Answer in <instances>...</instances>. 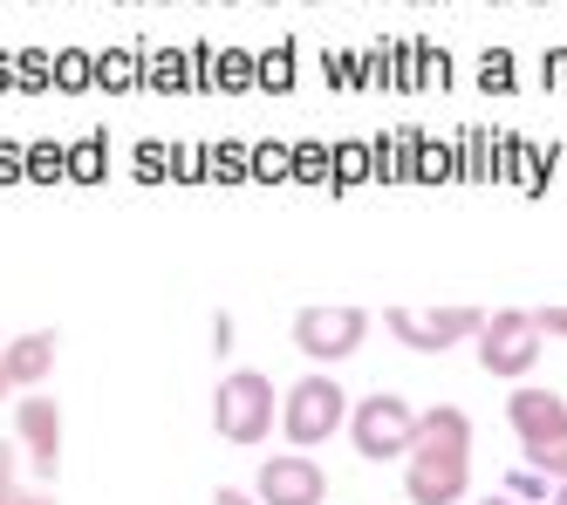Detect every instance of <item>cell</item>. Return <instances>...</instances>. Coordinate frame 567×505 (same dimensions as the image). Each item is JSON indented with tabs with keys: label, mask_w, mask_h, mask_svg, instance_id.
Masks as SVG:
<instances>
[{
	"label": "cell",
	"mask_w": 567,
	"mask_h": 505,
	"mask_svg": "<svg viewBox=\"0 0 567 505\" xmlns=\"http://www.w3.org/2000/svg\"><path fill=\"white\" fill-rule=\"evenodd\" d=\"M213 431L226 444H260L274 431V383L260 369H233L213 390Z\"/></svg>",
	"instance_id": "cell-3"
},
{
	"label": "cell",
	"mask_w": 567,
	"mask_h": 505,
	"mask_svg": "<svg viewBox=\"0 0 567 505\" xmlns=\"http://www.w3.org/2000/svg\"><path fill=\"white\" fill-rule=\"evenodd\" d=\"M0 485H14V444L0 437Z\"/></svg>",
	"instance_id": "cell-36"
},
{
	"label": "cell",
	"mask_w": 567,
	"mask_h": 505,
	"mask_svg": "<svg viewBox=\"0 0 567 505\" xmlns=\"http://www.w3.org/2000/svg\"><path fill=\"white\" fill-rule=\"evenodd\" d=\"M547 505H567V485H560V492H554V498H547Z\"/></svg>",
	"instance_id": "cell-42"
},
{
	"label": "cell",
	"mask_w": 567,
	"mask_h": 505,
	"mask_svg": "<svg viewBox=\"0 0 567 505\" xmlns=\"http://www.w3.org/2000/svg\"><path fill=\"white\" fill-rule=\"evenodd\" d=\"M14 90H28V96H42V90H55V62H49L42 49H28V55H14Z\"/></svg>",
	"instance_id": "cell-19"
},
{
	"label": "cell",
	"mask_w": 567,
	"mask_h": 505,
	"mask_svg": "<svg viewBox=\"0 0 567 505\" xmlns=\"http://www.w3.org/2000/svg\"><path fill=\"white\" fill-rule=\"evenodd\" d=\"M103 172H110V137H83L62 164V178H75V185H96Z\"/></svg>",
	"instance_id": "cell-17"
},
{
	"label": "cell",
	"mask_w": 567,
	"mask_h": 505,
	"mask_svg": "<svg viewBox=\"0 0 567 505\" xmlns=\"http://www.w3.org/2000/svg\"><path fill=\"white\" fill-rule=\"evenodd\" d=\"M144 90H157V96H185V90H192V55H178V49H151V55H144Z\"/></svg>",
	"instance_id": "cell-13"
},
{
	"label": "cell",
	"mask_w": 567,
	"mask_h": 505,
	"mask_svg": "<svg viewBox=\"0 0 567 505\" xmlns=\"http://www.w3.org/2000/svg\"><path fill=\"white\" fill-rule=\"evenodd\" d=\"M329 82H336V90H355V62L336 55V62H329Z\"/></svg>",
	"instance_id": "cell-33"
},
{
	"label": "cell",
	"mask_w": 567,
	"mask_h": 505,
	"mask_svg": "<svg viewBox=\"0 0 567 505\" xmlns=\"http://www.w3.org/2000/svg\"><path fill=\"white\" fill-rule=\"evenodd\" d=\"M8 390H14V383H8V369H0V396H8Z\"/></svg>",
	"instance_id": "cell-43"
},
{
	"label": "cell",
	"mask_w": 567,
	"mask_h": 505,
	"mask_svg": "<svg viewBox=\"0 0 567 505\" xmlns=\"http://www.w3.org/2000/svg\"><path fill=\"white\" fill-rule=\"evenodd\" d=\"M219 90H254V55L247 49H219Z\"/></svg>",
	"instance_id": "cell-25"
},
{
	"label": "cell",
	"mask_w": 567,
	"mask_h": 505,
	"mask_svg": "<svg viewBox=\"0 0 567 505\" xmlns=\"http://www.w3.org/2000/svg\"><path fill=\"white\" fill-rule=\"evenodd\" d=\"M540 334H567V308H526Z\"/></svg>",
	"instance_id": "cell-32"
},
{
	"label": "cell",
	"mask_w": 567,
	"mask_h": 505,
	"mask_svg": "<svg viewBox=\"0 0 567 505\" xmlns=\"http://www.w3.org/2000/svg\"><path fill=\"white\" fill-rule=\"evenodd\" d=\"M172 178H206V144H172Z\"/></svg>",
	"instance_id": "cell-28"
},
{
	"label": "cell",
	"mask_w": 567,
	"mask_h": 505,
	"mask_svg": "<svg viewBox=\"0 0 567 505\" xmlns=\"http://www.w3.org/2000/svg\"><path fill=\"white\" fill-rule=\"evenodd\" d=\"M329 157H336V144H288V178L329 185Z\"/></svg>",
	"instance_id": "cell-18"
},
{
	"label": "cell",
	"mask_w": 567,
	"mask_h": 505,
	"mask_svg": "<svg viewBox=\"0 0 567 505\" xmlns=\"http://www.w3.org/2000/svg\"><path fill=\"white\" fill-rule=\"evenodd\" d=\"M342 424H349V396H342L336 375H301V383L280 396V431H288L301 451L321 444V437H336Z\"/></svg>",
	"instance_id": "cell-4"
},
{
	"label": "cell",
	"mask_w": 567,
	"mask_h": 505,
	"mask_svg": "<svg viewBox=\"0 0 567 505\" xmlns=\"http://www.w3.org/2000/svg\"><path fill=\"white\" fill-rule=\"evenodd\" d=\"M362 178H377L370 144H336V157H329V192H349V185H362Z\"/></svg>",
	"instance_id": "cell-14"
},
{
	"label": "cell",
	"mask_w": 567,
	"mask_h": 505,
	"mask_svg": "<svg viewBox=\"0 0 567 505\" xmlns=\"http://www.w3.org/2000/svg\"><path fill=\"white\" fill-rule=\"evenodd\" d=\"M90 82H96V55H83V49L55 55V90H90Z\"/></svg>",
	"instance_id": "cell-23"
},
{
	"label": "cell",
	"mask_w": 567,
	"mask_h": 505,
	"mask_svg": "<svg viewBox=\"0 0 567 505\" xmlns=\"http://www.w3.org/2000/svg\"><path fill=\"white\" fill-rule=\"evenodd\" d=\"M411 472H403V492L417 505H458L465 478H472V416L465 410H431L417 416V437H411Z\"/></svg>",
	"instance_id": "cell-1"
},
{
	"label": "cell",
	"mask_w": 567,
	"mask_h": 505,
	"mask_svg": "<svg viewBox=\"0 0 567 505\" xmlns=\"http://www.w3.org/2000/svg\"><path fill=\"white\" fill-rule=\"evenodd\" d=\"M444 82H452V62L437 49H417V90H444Z\"/></svg>",
	"instance_id": "cell-27"
},
{
	"label": "cell",
	"mask_w": 567,
	"mask_h": 505,
	"mask_svg": "<svg viewBox=\"0 0 567 505\" xmlns=\"http://www.w3.org/2000/svg\"><path fill=\"white\" fill-rule=\"evenodd\" d=\"M478 90H485V96H506V90H513V55H506V49L478 55Z\"/></svg>",
	"instance_id": "cell-26"
},
{
	"label": "cell",
	"mask_w": 567,
	"mask_h": 505,
	"mask_svg": "<svg viewBox=\"0 0 567 505\" xmlns=\"http://www.w3.org/2000/svg\"><path fill=\"white\" fill-rule=\"evenodd\" d=\"M0 369H8V383H14V390H34V383H42V375L55 369V334H49V328L14 334V342L0 349Z\"/></svg>",
	"instance_id": "cell-11"
},
{
	"label": "cell",
	"mask_w": 567,
	"mask_h": 505,
	"mask_svg": "<svg viewBox=\"0 0 567 505\" xmlns=\"http://www.w3.org/2000/svg\"><path fill=\"white\" fill-rule=\"evenodd\" d=\"M0 90H14V55H0Z\"/></svg>",
	"instance_id": "cell-38"
},
{
	"label": "cell",
	"mask_w": 567,
	"mask_h": 505,
	"mask_svg": "<svg viewBox=\"0 0 567 505\" xmlns=\"http://www.w3.org/2000/svg\"><path fill=\"white\" fill-rule=\"evenodd\" d=\"M254 90H295V41H274V49L254 62Z\"/></svg>",
	"instance_id": "cell-16"
},
{
	"label": "cell",
	"mask_w": 567,
	"mask_h": 505,
	"mask_svg": "<svg viewBox=\"0 0 567 505\" xmlns=\"http://www.w3.org/2000/svg\"><path fill=\"white\" fill-rule=\"evenodd\" d=\"M254 498L260 505H321V498H329V472H321L315 457H301V451L267 457L260 478H254Z\"/></svg>",
	"instance_id": "cell-9"
},
{
	"label": "cell",
	"mask_w": 567,
	"mask_h": 505,
	"mask_svg": "<svg viewBox=\"0 0 567 505\" xmlns=\"http://www.w3.org/2000/svg\"><path fill=\"white\" fill-rule=\"evenodd\" d=\"M213 505H260L254 492H213Z\"/></svg>",
	"instance_id": "cell-37"
},
{
	"label": "cell",
	"mask_w": 567,
	"mask_h": 505,
	"mask_svg": "<svg viewBox=\"0 0 567 505\" xmlns=\"http://www.w3.org/2000/svg\"><path fill=\"white\" fill-rule=\"evenodd\" d=\"M62 164H69V151H62L55 137L28 144V178H34V185H55V178H62Z\"/></svg>",
	"instance_id": "cell-24"
},
{
	"label": "cell",
	"mask_w": 567,
	"mask_h": 505,
	"mask_svg": "<svg viewBox=\"0 0 567 505\" xmlns=\"http://www.w3.org/2000/svg\"><path fill=\"white\" fill-rule=\"evenodd\" d=\"M370 334V315L362 308H301L295 315V349L308 362H349Z\"/></svg>",
	"instance_id": "cell-7"
},
{
	"label": "cell",
	"mask_w": 567,
	"mask_h": 505,
	"mask_svg": "<svg viewBox=\"0 0 567 505\" xmlns=\"http://www.w3.org/2000/svg\"><path fill=\"white\" fill-rule=\"evenodd\" d=\"M472 342H478V369L485 375H526V369L540 362V328H534V315H526V308L485 315Z\"/></svg>",
	"instance_id": "cell-6"
},
{
	"label": "cell",
	"mask_w": 567,
	"mask_h": 505,
	"mask_svg": "<svg viewBox=\"0 0 567 505\" xmlns=\"http://www.w3.org/2000/svg\"><path fill=\"white\" fill-rule=\"evenodd\" d=\"M206 178L239 185V178H247V144H206Z\"/></svg>",
	"instance_id": "cell-20"
},
{
	"label": "cell",
	"mask_w": 567,
	"mask_h": 505,
	"mask_svg": "<svg viewBox=\"0 0 567 505\" xmlns=\"http://www.w3.org/2000/svg\"><path fill=\"white\" fill-rule=\"evenodd\" d=\"M478 505H519V498H478Z\"/></svg>",
	"instance_id": "cell-41"
},
{
	"label": "cell",
	"mask_w": 567,
	"mask_h": 505,
	"mask_svg": "<svg viewBox=\"0 0 567 505\" xmlns=\"http://www.w3.org/2000/svg\"><path fill=\"white\" fill-rule=\"evenodd\" d=\"M14 178H28V144L0 137V185H14Z\"/></svg>",
	"instance_id": "cell-30"
},
{
	"label": "cell",
	"mask_w": 567,
	"mask_h": 505,
	"mask_svg": "<svg viewBox=\"0 0 567 505\" xmlns=\"http://www.w3.org/2000/svg\"><path fill=\"white\" fill-rule=\"evenodd\" d=\"M390 82H396V90H417V49H396L390 55Z\"/></svg>",
	"instance_id": "cell-31"
},
{
	"label": "cell",
	"mask_w": 567,
	"mask_h": 505,
	"mask_svg": "<svg viewBox=\"0 0 567 505\" xmlns=\"http://www.w3.org/2000/svg\"><path fill=\"white\" fill-rule=\"evenodd\" d=\"M247 178L280 185V178H288V144H247Z\"/></svg>",
	"instance_id": "cell-21"
},
{
	"label": "cell",
	"mask_w": 567,
	"mask_h": 505,
	"mask_svg": "<svg viewBox=\"0 0 567 505\" xmlns=\"http://www.w3.org/2000/svg\"><path fill=\"white\" fill-rule=\"evenodd\" d=\"M506 416H513V431H519L526 465L567 478V403H560L554 390H513Z\"/></svg>",
	"instance_id": "cell-2"
},
{
	"label": "cell",
	"mask_w": 567,
	"mask_h": 505,
	"mask_svg": "<svg viewBox=\"0 0 567 505\" xmlns=\"http://www.w3.org/2000/svg\"><path fill=\"white\" fill-rule=\"evenodd\" d=\"M349 437H355L362 457H377V465H383V457H403L411 437H417V410L403 396H390V390H377V396H362L349 410Z\"/></svg>",
	"instance_id": "cell-5"
},
{
	"label": "cell",
	"mask_w": 567,
	"mask_h": 505,
	"mask_svg": "<svg viewBox=\"0 0 567 505\" xmlns=\"http://www.w3.org/2000/svg\"><path fill=\"white\" fill-rule=\"evenodd\" d=\"M383 321H390V334H396V342H411L417 355H437V349L465 342V334H478L485 308H437V315H411V308H390Z\"/></svg>",
	"instance_id": "cell-8"
},
{
	"label": "cell",
	"mask_w": 567,
	"mask_h": 505,
	"mask_svg": "<svg viewBox=\"0 0 567 505\" xmlns=\"http://www.w3.org/2000/svg\"><path fill=\"white\" fill-rule=\"evenodd\" d=\"M458 172V157H452V144H431V137H417V157H411V178H452Z\"/></svg>",
	"instance_id": "cell-22"
},
{
	"label": "cell",
	"mask_w": 567,
	"mask_h": 505,
	"mask_svg": "<svg viewBox=\"0 0 567 505\" xmlns=\"http://www.w3.org/2000/svg\"><path fill=\"white\" fill-rule=\"evenodd\" d=\"M0 505H14V485H0Z\"/></svg>",
	"instance_id": "cell-40"
},
{
	"label": "cell",
	"mask_w": 567,
	"mask_h": 505,
	"mask_svg": "<svg viewBox=\"0 0 567 505\" xmlns=\"http://www.w3.org/2000/svg\"><path fill=\"white\" fill-rule=\"evenodd\" d=\"M370 157H377V178H411V157H417V131L377 137V144H370Z\"/></svg>",
	"instance_id": "cell-15"
},
{
	"label": "cell",
	"mask_w": 567,
	"mask_h": 505,
	"mask_svg": "<svg viewBox=\"0 0 567 505\" xmlns=\"http://www.w3.org/2000/svg\"><path fill=\"white\" fill-rule=\"evenodd\" d=\"M14 431H21V444H28V457H34V472L55 478V457H62V410H55L49 396H28V403L14 410Z\"/></svg>",
	"instance_id": "cell-10"
},
{
	"label": "cell",
	"mask_w": 567,
	"mask_h": 505,
	"mask_svg": "<svg viewBox=\"0 0 567 505\" xmlns=\"http://www.w3.org/2000/svg\"><path fill=\"white\" fill-rule=\"evenodd\" d=\"M165 172H172V144H144L137 151V178L151 185V178H165Z\"/></svg>",
	"instance_id": "cell-29"
},
{
	"label": "cell",
	"mask_w": 567,
	"mask_h": 505,
	"mask_svg": "<svg viewBox=\"0 0 567 505\" xmlns=\"http://www.w3.org/2000/svg\"><path fill=\"white\" fill-rule=\"evenodd\" d=\"M90 90H110V96L144 90V49H103V55H96V82H90Z\"/></svg>",
	"instance_id": "cell-12"
},
{
	"label": "cell",
	"mask_w": 567,
	"mask_h": 505,
	"mask_svg": "<svg viewBox=\"0 0 567 505\" xmlns=\"http://www.w3.org/2000/svg\"><path fill=\"white\" fill-rule=\"evenodd\" d=\"M513 492H519V498H547V478H540V472H526V478H519Z\"/></svg>",
	"instance_id": "cell-35"
},
{
	"label": "cell",
	"mask_w": 567,
	"mask_h": 505,
	"mask_svg": "<svg viewBox=\"0 0 567 505\" xmlns=\"http://www.w3.org/2000/svg\"><path fill=\"white\" fill-rule=\"evenodd\" d=\"M14 505H55V498H42V492H14Z\"/></svg>",
	"instance_id": "cell-39"
},
{
	"label": "cell",
	"mask_w": 567,
	"mask_h": 505,
	"mask_svg": "<svg viewBox=\"0 0 567 505\" xmlns=\"http://www.w3.org/2000/svg\"><path fill=\"white\" fill-rule=\"evenodd\" d=\"M540 75H547V90H567V55H547Z\"/></svg>",
	"instance_id": "cell-34"
}]
</instances>
